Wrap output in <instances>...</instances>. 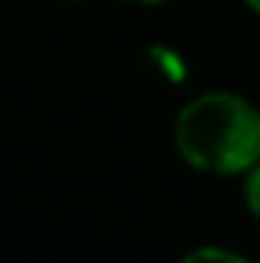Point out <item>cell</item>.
Segmentation results:
<instances>
[{
  "label": "cell",
  "instance_id": "obj_1",
  "mask_svg": "<svg viewBox=\"0 0 260 263\" xmlns=\"http://www.w3.org/2000/svg\"><path fill=\"white\" fill-rule=\"evenodd\" d=\"M174 140L183 160L203 174H247L260 163V110L240 93L210 90L177 114Z\"/></svg>",
  "mask_w": 260,
  "mask_h": 263
},
{
  "label": "cell",
  "instance_id": "obj_2",
  "mask_svg": "<svg viewBox=\"0 0 260 263\" xmlns=\"http://www.w3.org/2000/svg\"><path fill=\"white\" fill-rule=\"evenodd\" d=\"M244 203H247V210L260 220V163L247 170V180H244Z\"/></svg>",
  "mask_w": 260,
  "mask_h": 263
},
{
  "label": "cell",
  "instance_id": "obj_3",
  "mask_svg": "<svg viewBox=\"0 0 260 263\" xmlns=\"http://www.w3.org/2000/svg\"><path fill=\"white\" fill-rule=\"evenodd\" d=\"M194 260H227V263H244L240 253H234V250H220V247H200V250L187 253V263H194Z\"/></svg>",
  "mask_w": 260,
  "mask_h": 263
},
{
  "label": "cell",
  "instance_id": "obj_4",
  "mask_svg": "<svg viewBox=\"0 0 260 263\" xmlns=\"http://www.w3.org/2000/svg\"><path fill=\"white\" fill-rule=\"evenodd\" d=\"M244 4H247L250 10H257V13H260V0H244Z\"/></svg>",
  "mask_w": 260,
  "mask_h": 263
},
{
  "label": "cell",
  "instance_id": "obj_5",
  "mask_svg": "<svg viewBox=\"0 0 260 263\" xmlns=\"http://www.w3.org/2000/svg\"><path fill=\"white\" fill-rule=\"evenodd\" d=\"M130 4H163V0H130Z\"/></svg>",
  "mask_w": 260,
  "mask_h": 263
}]
</instances>
